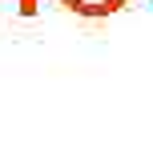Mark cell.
I'll return each instance as SVG.
<instances>
[{
  "label": "cell",
  "instance_id": "1",
  "mask_svg": "<svg viewBox=\"0 0 153 157\" xmlns=\"http://www.w3.org/2000/svg\"><path fill=\"white\" fill-rule=\"evenodd\" d=\"M65 4L73 12H81V16H109V12H117L125 4V0H65Z\"/></svg>",
  "mask_w": 153,
  "mask_h": 157
},
{
  "label": "cell",
  "instance_id": "2",
  "mask_svg": "<svg viewBox=\"0 0 153 157\" xmlns=\"http://www.w3.org/2000/svg\"><path fill=\"white\" fill-rule=\"evenodd\" d=\"M36 8V0H20V12H33Z\"/></svg>",
  "mask_w": 153,
  "mask_h": 157
}]
</instances>
